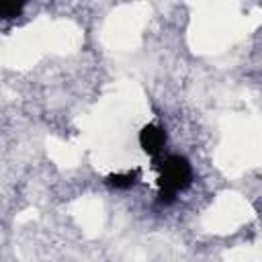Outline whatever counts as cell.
I'll list each match as a JSON object with an SVG mask.
<instances>
[{"label": "cell", "mask_w": 262, "mask_h": 262, "mask_svg": "<svg viewBox=\"0 0 262 262\" xmlns=\"http://www.w3.org/2000/svg\"><path fill=\"white\" fill-rule=\"evenodd\" d=\"M158 166V205H172L178 192L186 190L192 182V166L184 156L170 154L156 162Z\"/></svg>", "instance_id": "obj_1"}, {"label": "cell", "mask_w": 262, "mask_h": 262, "mask_svg": "<svg viewBox=\"0 0 262 262\" xmlns=\"http://www.w3.org/2000/svg\"><path fill=\"white\" fill-rule=\"evenodd\" d=\"M139 145L147 156L158 158L166 145V131L156 123H147L139 131Z\"/></svg>", "instance_id": "obj_2"}, {"label": "cell", "mask_w": 262, "mask_h": 262, "mask_svg": "<svg viewBox=\"0 0 262 262\" xmlns=\"http://www.w3.org/2000/svg\"><path fill=\"white\" fill-rule=\"evenodd\" d=\"M141 176V170H129V172H115V174H108L104 178V182L111 186V188H117V190H127L131 186H135V182L139 180Z\"/></svg>", "instance_id": "obj_3"}, {"label": "cell", "mask_w": 262, "mask_h": 262, "mask_svg": "<svg viewBox=\"0 0 262 262\" xmlns=\"http://www.w3.org/2000/svg\"><path fill=\"white\" fill-rule=\"evenodd\" d=\"M25 4L23 2H0V18H14L23 12Z\"/></svg>", "instance_id": "obj_4"}]
</instances>
